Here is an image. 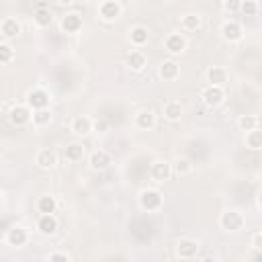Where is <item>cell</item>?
<instances>
[{
  "mask_svg": "<svg viewBox=\"0 0 262 262\" xmlns=\"http://www.w3.org/2000/svg\"><path fill=\"white\" fill-rule=\"evenodd\" d=\"M47 260H49V262H57V260H61V262H72L74 258H72V254L66 252V250H53V252L47 254Z\"/></svg>",
  "mask_w": 262,
  "mask_h": 262,
  "instance_id": "34",
  "label": "cell"
},
{
  "mask_svg": "<svg viewBox=\"0 0 262 262\" xmlns=\"http://www.w3.org/2000/svg\"><path fill=\"white\" fill-rule=\"evenodd\" d=\"M35 164L41 168V170H51L55 164H57V154L49 147H43L35 154Z\"/></svg>",
  "mask_w": 262,
  "mask_h": 262,
  "instance_id": "20",
  "label": "cell"
},
{
  "mask_svg": "<svg viewBox=\"0 0 262 262\" xmlns=\"http://www.w3.org/2000/svg\"><path fill=\"white\" fill-rule=\"evenodd\" d=\"M158 119H156V113L151 108H141L135 113V127L141 129V131H151L156 127Z\"/></svg>",
  "mask_w": 262,
  "mask_h": 262,
  "instance_id": "15",
  "label": "cell"
},
{
  "mask_svg": "<svg viewBox=\"0 0 262 262\" xmlns=\"http://www.w3.org/2000/svg\"><path fill=\"white\" fill-rule=\"evenodd\" d=\"M125 63H127V68H129L131 72H143L145 66H147V57H145L143 51L131 49V51L127 53V57H125Z\"/></svg>",
  "mask_w": 262,
  "mask_h": 262,
  "instance_id": "19",
  "label": "cell"
},
{
  "mask_svg": "<svg viewBox=\"0 0 262 262\" xmlns=\"http://www.w3.org/2000/svg\"><path fill=\"white\" fill-rule=\"evenodd\" d=\"M172 166V174L176 176H188L192 172V162L188 158H176L174 162H170Z\"/></svg>",
  "mask_w": 262,
  "mask_h": 262,
  "instance_id": "28",
  "label": "cell"
},
{
  "mask_svg": "<svg viewBox=\"0 0 262 262\" xmlns=\"http://www.w3.org/2000/svg\"><path fill=\"white\" fill-rule=\"evenodd\" d=\"M147 41H149V31H147V27L135 25V27L129 29V43H131L135 49H141L143 45H147Z\"/></svg>",
  "mask_w": 262,
  "mask_h": 262,
  "instance_id": "18",
  "label": "cell"
},
{
  "mask_svg": "<svg viewBox=\"0 0 262 262\" xmlns=\"http://www.w3.org/2000/svg\"><path fill=\"white\" fill-rule=\"evenodd\" d=\"M239 12L246 14V16H256L258 14V2L256 0H242Z\"/></svg>",
  "mask_w": 262,
  "mask_h": 262,
  "instance_id": "33",
  "label": "cell"
},
{
  "mask_svg": "<svg viewBox=\"0 0 262 262\" xmlns=\"http://www.w3.org/2000/svg\"><path fill=\"white\" fill-rule=\"evenodd\" d=\"M84 154H86V149H84V145L78 143V141H72V143H68V145L63 147V160L70 162V164L82 162Z\"/></svg>",
  "mask_w": 262,
  "mask_h": 262,
  "instance_id": "23",
  "label": "cell"
},
{
  "mask_svg": "<svg viewBox=\"0 0 262 262\" xmlns=\"http://www.w3.org/2000/svg\"><path fill=\"white\" fill-rule=\"evenodd\" d=\"M31 121H33L35 127H45V125H49V123H51V111H49V106H47V108H37V111H33Z\"/></svg>",
  "mask_w": 262,
  "mask_h": 262,
  "instance_id": "30",
  "label": "cell"
},
{
  "mask_svg": "<svg viewBox=\"0 0 262 262\" xmlns=\"http://www.w3.org/2000/svg\"><path fill=\"white\" fill-rule=\"evenodd\" d=\"M33 20H35V25H37L39 29H45V27L51 25L53 12H51L49 8H45V6H39V8L35 10V14H33Z\"/></svg>",
  "mask_w": 262,
  "mask_h": 262,
  "instance_id": "27",
  "label": "cell"
},
{
  "mask_svg": "<svg viewBox=\"0 0 262 262\" xmlns=\"http://www.w3.org/2000/svg\"><path fill=\"white\" fill-rule=\"evenodd\" d=\"M29 242V231L23 227V225H12L8 231H6V244L8 246H14V248H20Z\"/></svg>",
  "mask_w": 262,
  "mask_h": 262,
  "instance_id": "16",
  "label": "cell"
},
{
  "mask_svg": "<svg viewBox=\"0 0 262 262\" xmlns=\"http://www.w3.org/2000/svg\"><path fill=\"white\" fill-rule=\"evenodd\" d=\"M70 131H72L76 137H86V135L92 131V119L86 117V115H76V117L70 121Z\"/></svg>",
  "mask_w": 262,
  "mask_h": 262,
  "instance_id": "13",
  "label": "cell"
},
{
  "mask_svg": "<svg viewBox=\"0 0 262 262\" xmlns=\"http://www.w3.org/2000/svg\"><path fill=\"white\" fill-rule=\"evenodd\" d=\"M239 4H242V0H223V12L235 14V12H239Z\"/></svg>",
  "mask_w": 262,
  "mask_h": 262,
  "instance_id": "35",
  "label": "cell"
},
{
  "mask_svg": "<svg viewBox=\"0 0 262 262\" xmlns=\"http://www.w3.org/2000/svg\"><path fill=\"white\" fill-rule=\"evenodd\" d=\"M57 4H61V6H70V4H74V0H57Z\"/></svg>",
  "mask_w": 262,
  "mask_h": 262,
  "instance_id": "38",
  "label": "cell"
},
{
  "mask_svg": "<svg viewBox=\"0 0 262 262\" xmlns=\"http://www.w3.org/2000/svg\"><path fill=\"white\" fill-rule=\"evenodd\" d=\"M162 113H164V119H168V121L176 123V121H180V119H182V115H184V106H182V102H180V100H168V102L164 104Z\"/></svg>",
  "mask_w": 262,
  "mask_h": 262,
  "instance_id": "22",
  "label": "cell"
},
{
  "mask_svg": "<svg viewBox=\"0 0 262 262\" xmlns=\"http://www.w3.org/2000/svg\"><path fill=\"white\" fill-rule=\"evenodd\" d=\"M158 76H160L164 82H174V80L180 76V66L176 63V59H164V61L158 66Z\"/></svg>",
  "mask_w": 262,
  "mask_h": 262,
  "instance_id": "14",
  "label": "cell"
},
{
  "mask_svg": "<svg viewBox=\"0 0 262 262\" xmlns=\"http://www.w3.org/2000/svg\"><path fill=\"white\" fill-rule=\"evenodd\" d=\"M37 211L39 213H55L57 211V199L53 194H43L37 201Z\"/></svg>",
  "mask_w": 262,
  "mask_h": 262,
  "instance_id": "29",
  "label": "cell"
},
{
  "mask_svg": "<svg viewBox=\"0 0 262 262\" xmlns=\"http://www.w3.org/2000/svg\"><path fill=\"white\" fill-rule=\"evenodd\" d=\"M59 227V221L55 217V213H41L37 219V231L41 235H53Z\"/></svg>",
  "mask_w": 262,
  "mask_h": 262,
  "instance_id": "12",
  "label": "cell"
},
{
  "mask_svg": "<svg viewBox=\"0 0 262 262\" xmlns=\"http://www.w3.org/2000/svg\"><path fill=\"white\" fill-rule=\"evenodd\" d=\"M123 14V6L119 0H100L98 4V16L104 23H115L117 18H121Z\"/></svg>",
  "mask_w": 262,
  "mask_h": 262,
  "instance_id": "6",
  "label": "cell"
},
{
  "mask_svg": "<svg viewBox=\"0 0 262 262\" xmlns=\"http://www.w3.org/2000/svg\"><path fill=\"white\" fill-rule=\"evenodd\" d=\"M14 59V49L8 41H0V66H6Z\"/></svg>",
  "mask_w": 262,
  "mask_h": 262,
  "instance_id": "31",
  "label": "cell"
},
{
  "mask_svg": "<svg viewBox=\"0 0 262 262\" xmlns=\"http://www.w3.org/2000/svg\"><path fill=\"white\" fill-rule=\"evenodd\" d=\"M108 129V125H106V121H92V131H98V133H104Z\"/></svg>",
  "mask_w": 262,
  "mask_h": 262,
  "instance_id": "37",
  "label": "cell"
},
{
  "mask_svg": "<svg viewBox=\"0 0 262 262\" xmlns=\"http://www.w3.org/2000/svg\"><path fill=\"white\" fill-rule=\"evenodd\" d=\"M244 141H246V147H248V149H252V151L262 149V131H260L258 127H254V129L246 131Z\"/></svg>",
  "mask_w": 262,
  "mask_h": 262,
  "instance_id": "26",
  "label": "cell"
},
{
  "mask_svg": "<svg viewBox=\"0 0 262 262\" xmlns=\"http://www.w3.org/2000/svg\"><path fill=\"white\" fill-rule=\"evenodd\" d=\"M217 223H219V227H221L223 231H231V233H235V231H239V229L244 227L246 219H244V215H242L239 211H235V209H227V211H223V213L219 215Z\"/></svg>",
  "mask_w": 262,
  "mask_h": 262,
  "instance_id": "2",
  "label": "cell"
},
{
  "mask_svg": "<svg viewBox=\"0 0 262 262\" xmlns=\"http://www.w3.org/2000/svg\"><path fill=\"white\" fill-rule=\"evenodd\" d=\"M49 100H51V96H49V92L45 90V88H31L29 92H27V98H25V104L31 108V111H37V108H47L49 106Z\"/></svg>",
  "mask_w": 262,
  "mask_h": 262,
  "instance_id": "5",
  "label": "cell"
},
{
  "mask_svg": "<svg viewBox=\"0 0 262 262\" xmlns=\"http://www.w3.org/2000/svg\"><path fill=\"white\" fill-rule=\"evenodd\" d=\"M20 31H23V27H20V23H18L16 18H12V16L2 18V23H0V35H2L6 41L16 39V37L20 35Z\"/></svg>",
  "mask_w": 262,
  "mask_h": 262,
  "instance_id": "17",
  "label": "cell"
},
{
  "mask_svg": "<svg viewBox=\"0 0 262 262\" xmlns=\"http://www.w3.org/2000/svg\"><path fill=\"white\" fill-rule=\"evenodd\" d=\"M164 47H166V51H168L172 57H176V55H182V53L186 51L188 41H186V37H184L182 33H170V35L166 37V41H164Z\"/></svg>",
  "mask_w": 262,
  "mask_h": 262,
  "instance_id": "8",
  "label": "cell"
},
{
  "mask_svg": "<svg viewBox=\"0 0 262 262\" xmlns=\"http://www.w3.org/2000/svg\"><path fill=\"white\" fill-rule=\"evenodd\" d=\"M149 176L151 180L156 182H164V180H170L172 176V166L168 160H154L151 166H149Z\"/></svg>",
  "mask_w": 262,
  "mask_h": 262,
  "instance_id": "11",
  "label": "cell"
},
{
  "mask_svg": "<svg viewBox=\"0 0 262 262\" xmlns=\"http://www.w3.org/2000/svg\"><path fill=\"white\" fill-rule=\"evenodd\" d=\"M31 115H33V111L27 104H14L8 111V121L12 127H25L31 123Z\"/></svg>",
  "mask_w": 262,
  "mask_h": 262,
  "instance_id": "9",
  "label": "cell"
},
{
  "mask_svg": "<svg viewBox=\"0 0 262 262\" xmlns=\"http://www.w3.org/2000/svg\"><path fill=\"white\" fill-rule=\"evenodd\" d=\"M219 33H221V39H223L225 43H229V45L239 43V41H242V37H244L242 25H239L237 20H233V18H227V20L221 25Z\"/></svg>",
  "mask_w": 262,
  "mask_h": 262,
  "instance_id": "7",
  "label": "cell"
},
{
  "mask_svg": "<svg viewBox=\"0 0 262 262\" xmlns=\"http://www.w3.org/2000/svg\"><path fill=\"white\" fill-rule=\"evenodd\" d=\"M199 250H201V246L192 237H180L176 242V246H174V254L180 260H194L199 256Z\"/></svg>",
  "mask_w": 262,
  "mask_h": 262,
  "instance_id": "4",
  "label": "cell"
},
{
  "mask_svg": "<svg viewBox=\"0 0 262 262\" xmlns=\"http://www.w3.org/2000/svg\"><path fill=\"white\" fill-rule=\"evenodd\" d=\"M203 27V16L201 14H194V12H188L180 18V29L186 31V33H196L199 29Z\"/></svg>",
  "mask_w": 262,
  "mask_h": 262,
  "instance_id": "24",
  "label": "cell"
},
{
  "mask_svg": "<svg viewBox=\"0 0 262 262\" xmlns=\"http://www.w3.org/2000/svg\"><path fill=\"white\" fill-rule=\"evenodd\" d=\"M258 117L256 115H242L239 119H237V127L242 129V131H250V129H254V127H258Z\"/></svg>",
  "mask_w": 262,
  "mask_h": 262,
  "instance_id": "32",
  "label": "cell"
},
{
  "mask_svg": "<svg viewBox=\"0 0 262 262\" xmlns=\"http://www.w3.org/2000/svg\"><path fill=\"white\" fill-rule=\"evenodd\" d=\"M88 164H90V168L92 170H104V168H108V164H111V154L106 151V149H94L90 156H88Z\"/></svg>",
  "mask_w": 262,
  "mask_h": 262,
  "instance_id": "21",
  "label": "cell"
},
{
  "mask_svg": "<svg viewBox=\"0 0 262 262\" xmlns=\"http://www.w3.org/2000/svg\"><path fill=\"white\" fill-rule=\"evenodd\" d=\"M201 102L205 104V106H209V108H215V106H219L223 100H225V90H223V86H215V84H207L203 90H201Z\"/></svg>",
  "mask_w": 262,
  "mask_h": 262,
  "instance_id": "3",
  "label": "cell"
},
{
  "mask_svg": "<svg viewBox=\"0 0 262 262\" xmlns=\"http://www.w3.org/2000/svg\"><path fill=\"white\" fill-rule=\"evenodd\" d=\"M250 246H252L256 252H260V250H262V231H254V233H252Z\"/></svg>",
  "mask_w": 262,
  "mask_h": 262,
  "instance_id": "36",
  "label": "cell"
},
{
  "mask_svg": "<svg viewBox=\"0 0 262 262\" xmlns=\"http://www.w3.org/2000/svg\"><path fill=\"white\" fill-rule=\"evenodd\" d=\"M82 27H84V20H82V16H80L78 12H68V14H63L61 20H59V29H61L63 33H68V35L80 33Z\"/></svg>",
  "mask_w": 262,
  "mask_h": 262,
  "instance_id": "10",
  "label": "cell"
},
{
  "mask_svg": "<svg viewBox=\"0 0 262 262\" xmlns=\"http://www.w3.org/2000/svg\"><path fill=\"white\" fill-rule=\"evenodd\" d=\"M139 207L147 213H156L164 207V194L158 188H143L139 192Z\"/></svg>",
  "mask_w": 262,
  "mask_h": 262,
  "instance_id": "1",
  "label": "cell"
},
{
  "mask_svg": "<svg viewBox=\"0 0 262 262\" xmlns=\"http://www.w3.org/2000/svg\"><path fill=\"white\" fill-rule=\"evenodd\" d=\"M227 78H229V74H227V70H225L223 66H211V68L207 70V82H209V84L223 86V84L227 82Z\"/></svg>",
  "mask_w": 262,
  "mask_h": 262,
  "instance_id": "25",
  "label": "cell"
}]
</instances>
